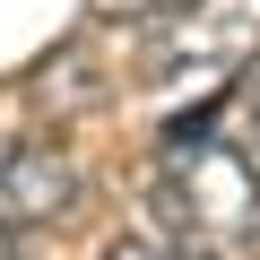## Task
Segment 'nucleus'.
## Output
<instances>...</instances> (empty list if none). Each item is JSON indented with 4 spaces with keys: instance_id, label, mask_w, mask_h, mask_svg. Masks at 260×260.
<instances>
[{
    "instance_id": "1",
    "label": "nucleus",
    "mask_w": 260,
    "mask_h": 260,
    "mask_svg": "<svg viewBox=\"0 0 260 260\" xmlns=\"http://www.w3.org/2000/svg\"><path fill=\"white\" fill-rule=\"evenodd\" d=\"M156 243L182 260H260V156L217 130V113L174 121L156 156Z\"/></svg>"
},
{
    "instance_id": "2",
    "label": "nucleus",
    "mask_w": 260,
    "mask_h": 260,
    "mask_svg": "<svg viewBox=\"0 0 260 260\" xmlns=\"http://www.w3.org/2000/svg\"><path fill=\"white\" fill-rule=\"evenodd\" d=\"M260 61V0H182L148 44L156 87H217Z\"/></svg>"
},
{
    "instance_id": "3",
    "label": "nucleus",
    "mask_w": 260,
    "mask_h": 260,
    "mask_svg": "<svg viewBox=\"0 0 260 260\" xmlns=\"http://www.w3.org/2000/svg\"><path fill=\"white\" fill-rule=\"evenodd\" d=\"M78 200V165L52 139H26V130H0V225H44Z\"/></svg>"
},
{
    "instance_id": "4",
    "label": "nucleus",
    "mask_w": 260,
    "mask_h": 260,
    "mask_svg": "<svg viewBox=\"0 0 260 260\" xmlns=\"http://www.w3.org/2000/svg\"><path fill=\"white\" fill-rule=\"evenodd\" d=\"M234 113H243V148H251V156H260V78H251V87H243V95H234Z\"/></svg>"
},
{
    "instance_id": "5",
    "label": "nucleus",
    "mask_w": 260,
    "mask_h": 260,
    "mask_svg": "<svg viewBox=\"0 0 260 260\" xmlns=\"http://www.w3.org/2000/svg\"><path fill=\"white\" fill-rule=\"evenodd\" d=\"M104 260H182V251H174V243H113Z\"/></svg>"
},
{
    "instance_id": "6",
    "label": "nucleus",
    "mask_w": 260,
    "mask_h": 260,
    "mask_svg": "<svg viewBox=\"0 0 260 260\" xmlns=\"http://www.w3.org/2000/svg\"><path fill=\"white\" fill-rule=\"evenodd\" d=\"M104 9H165V0H104Z\"/></svg>"
},
{
    "instance_id": "7",
    "label": "nucleus",
    "mask_w": 260,
    "mask_h": 260,
    "mask_svg": "<svg viewBox=\"0 0 260 260\" xmlns=\"http://www.w3.org/2000/svg\"><path fill=\"white\" fill-rule=\"evenodd\" d=\"M0 260H26V251H18V243H9V225H0Z\"/></svg>"
}]
</instances>
